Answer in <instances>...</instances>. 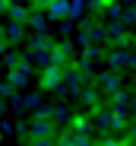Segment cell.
Returning a JSON list of instances; mask_svg holds the SVG:
<instances>
[{
    "instance_id": "1",
    "label": "cell",
    "mask_w": 136,
    "mask_h": 146,
    "mask_svg": "<svg viewBox=\"0 0 136 146\" xmlns=\"http://www.w3.org/2000/svg\"><path fill=\"white\" fill-rule=\"evenodd\" d=\"M38 13H48L51 19H70V3L66 0H51V3H38Z\"/></svg>"
},
{
    "instance_id": "2",
    "label": "cell",
    "mask_w": 136,
    "mask_h": 146,
    "mask_svg": "<svg viewBox=\"0 0 136 146\" xmlns=\"http://www.w3.org/2000/svg\"><path fill=\"white\" fill-rule=\"evenodd\" d=\"M32 127H26L29 133H32V140H41V137H54V124L51 121H41V117H35V121H29Z\"/></svg>"
},
{
    "instance_id": "3",
    "label": "cell",
    "mask_w": 136,
    "mask_h": 146,
    "mask_svg": "<svg viewBox=\"0 0 136 146\" xmlns=\"http://www.w3.org/2000/svg\"><path fill=\"white\" fill-rule=\"evenodd\" d=\"M41 86H44V89H60V86H63V70H57V67H44Z\"/></svg>"
},
{
    "instance_id": "4",
    "label": "cell",
    "mask_w": 136,
    "mask_h": 146,
    "mask_svg": "<svg viewBox=\"0 0 136 146\" xmlns=\"http://www.w3.org/2000/svg\"><path fill=\"white\" fill-rule=\"evenodd\" d=\"M29 73H32L29 64H19L16 70H10V80H7V83H10L13 89H16V86H26V83H29Z\"/></svg>"
},
{
    "instance_id": "5",
    "label": "cell",
    "mask_w": 136,
    "mask_h": 146,
    "mask_svg": "<svg viewBox=\"0 0 136 146\" xmlns=\"http://www.w3.org/2000/svg\"><path fill=\"white\" fill-rule=\"evenodd\" d=\"M101 86H104L108 92H120V73H114V70L101 73Z\"/></svg>"
},
{
    "instance_id": "6",
    "label": "cell",
    "mask_w": 136,
    "mask_h": 146,
    "mask_svg": "<svg viewBox=\"0 0 136 146\" xmlns=\"http://www.w3.org/2000/svg\"><path fill=\"white\" fill-rule=\"evenodd\" d=\"M70 124H73V133L76 137H89V130H92V121H89V117H73Z\"/></svg>"
},
{
    "instance_id": "7",
    "label": "cell",
    "mask_w": 136,
    "mask_h": 146,
    "mask_svg": "<svg viewBox=\"0 0 136 146\" xmlns=\"http://www.w3.org/2000/svg\"><path fill=\"white\" fill-rule=\"evenodd\" d=\"M108 60H111V70H114V73H117V67H130V54L127 51H111Z\"/></svg>"
},
{
    "instance_id": "8",
    "label": "cell",
    "mask_w": 136,
    "mask_h": 146,
    "mask_svg": "<svg viewBox=\"0 0 136 146\" xmlns=\"http://www.w3.org/2000/svg\"><path fill=\"white\" fill-rule=\"evenodd\" d=\"M127 105H130V95L127 92H114V108H111V111H114V114H127L130 111Z\"/></svg>"
},
{
    "instance_id": "9",
    "label": "cell",
    "mask_w": 136,
    "mask_h": 146,
    "mask_svg": "<svg viewBox=\"0 0 136 146\" xmlns=\"http://www.w3.org/2000/svg\"><path fill=\"white\" fill-rule=\"evenodd\" d=\"M22 35H26V26H19V22H10L7 26V38L10 41H22Z\"/></svg>"
},
{
    "instance_id": "10",
    "label": "cell",
    "mask_w": 136,
    "mask_h": 146,
    "mask_svg": "<svg viewBox=\"0 0 136 146\" xmlns=\"http://www.w3.org/2000/svg\"><path fill=\"white\" fill-rule=\"evenodd\" d=\"M7 13L13 16V22H19V26H26V19H29V10L26 7H10Z\"/></svg>"
},
{
    "instance_id": "11",
    "label": "cell",
    "mask_w": 136,
    "mask_h": 146,
    "mask_svg": "<svg viewBox=\"0 0 136 146\" xmlns=\"http://www.w3.org/2000/svg\"><path fill=\"white\" fill-rule=\"evenodd\" d=\"M108 127L124 130V127H127V114H114V111H111V117H108Z\"/></svg>"
},
{
    "instance_id": "12",
    "label": "cell",
    "mask_w": 136,
    "mask_h": 146,
    "mask_svg": "<svg viewBox=\"0 0 136 146\" xmlns=\"http://www.w3.org/2000/svg\"><path fill=\"white\" fill-rule=\"evenodd\" d=\"M29 22H32V26H35L38 32H44V29H48V19H44L38 10H35V13H29Z\"/></svg>"
},
{
    "instance_id": "13",
    "label": "cell",
    "mask_w": 136,
    "mask_h": 146,
    "mask_svg": "<svg viewBox=\"0 0 136 146\" xmlns=\"http://www.w3.org/2000/svg\"><path fill=\"white\" fill-rule=\"evenodd\" d=\"M51 121H60V124H66V121H70V111H66L63 105H57V108H51Z\"/></svg>"
},
{
    "instance_id": "14",
    "label": "cell",
    "mask_w": 136,
    "mask_h": 146,
    "mask_svg": "<svg viewBox=\"0 0 136 146\" xmlns=\"http://www.w3.org/2000/svg\"><path fill=\"white\" fill-rule=\"evenodd\" d=\"M3 64H7L10 70H16L19 64H26V60H22V54H16V51H13V54H7V60H3Z\"/></svg>"
},
{
    "instance_id": "15",
    "label": "cell",
    "mask_w": 136,
    "mask_h": 146,
    "mask_svg": "<svg viewBox=\"0 0 136 146\" xmlns=\"http://www.w3.org/2000/svg\"><path fill=\"white\" fill-rule=\"evenodd\" d=\"M108 117H111V111H98V114H95V124H98V130H108Z\"/></svg>"
},
{
    "instance_id": "16",
    "label": "cell",
    "mask_w": 136,
    "mask_h": 146,
    "mask_svg": "<svg viewBox=\"0 0 136 146\" xmlns=\"http://www.w3.org/2000/svg\"><path fill=\"white\" fill-rule=\"evenodd\" d=\"M82 102H89V105H95V102H98V95H95V89H85V92H82Z\"/></svg>"
},
{
    "instance_id": "17",
    "label": "cell",
    "mask_w": 136,
    "mask_h": 146,
    "mask_svg": "<svg viewBox=\"0 0 136 146\" xmlns=\"http://www.w3.org/2000/svg\"><path fill=\"white\" fill-rule=\"evenodd\" d=\"M0 99H13V86L10 83H0Z\"/></svg>"
},
{
    "instance_id": "18",
    "label": "cell",
    "mask_w": 136,
    "mask_h": 146,
    "mask_svg": "<svg viewBox=\"0 0 136 146\" xmlns=\"http://www.w3.org/2000/svg\"><path fill=\"white\" fill-rule=\"evenodd\" d=\"M29 146H54V137H41V140H32Z\"/></svg>"
},
{
    "instance_id": "19",
    "label": "cell",
    "mask_w": 136,
    "mask_h": 146,
    "mask_svg": "<svg viewBox=\"0 0 136 146\" xmlns=\"http://www.w3.org/2000/svg\"><path fill=\"white\" fill-rule=\"evenodd\" d=\"M57 51H60L63 57H70V54H73V44H70V41H63V44H57Z\"/></svg>"
},
{
    "instance_id": "20",
    "label": "cell",
    "mask_w": 136,
    "mask_h": 146,
    "mask_svg": "<svg viewBox=\"0 0 136 146\" xmlns=\"http://www.w3.org/2000/svg\"><path fill=\"white\" fill-rule=\"evenodd\" d=\"M82 10H85V7H82V3H70V19H76V16H79V13H82Z\"/></svg>"
},
{
    "instance_id": "21",
    "label": "cell",
    "mask_w": 136,
    "mask_h": 146,
    "mask_svg": "<svg viewBox=\"0 0 136 146\" xmlns=\"http://www.w3.org/2000/svg\"><path fill=\"white\" fill-rule=\"evenodd\" d=\"M98 146H124V140H104V143H98Z\"/></svg>"
},
{
    "instance_id": "22",
    "label": "cell",
    "mask_w": 136,
    "mask_h": 146,
    "mask_svg": "<svg viewBox=\"0 0 136 146\" xmlns=\"http://www.w3.org/2000/svg\"><path fill=\"white\" fill-rule=\"evenodd\" d=\"M7 10H10V3H0V13H7Z\"/></svg>"
},
{
    "instance_id": "23",
    "label": "cell",
    "mask_w": 136,
    "mask_h": 146,
    "mask_svg": "<svg viewBox=\"0 0 136 146\" xmlns=\"http://www.w3.org/2000/svg\"><path fill=\"white\" fill-rule=\"evenodd\" d=\"M130 133H133V140H136V121H133V127H130Z\"/></svg>"
},
{
    "instance_id": "24",
    "label": "cell",
    "mask_w": 136,
    "mask_h": 146,
    "mask_svg": "<svg viewBox=\"0 0 136 146\" xmlns=\"http://www.w3.org/2000/svg\"><path fill=\"white\" fill-rule=\"evenodd\" d=\"M0 114H3V99H0Z\"/></svg>"
},
{
    "instance_id": "25",
    "label": "cell",
    "mask_w": 136,
    "mask_h": 146,
    "mask_svg": "<svg viewBox=\"0 0 136 146\" xmlns=\"http://www.w3.org/2000/svg\"><path fill=\"white\" fill-rule=\"evenodd\" d=\"M133 143H136V140H133Z\"/></svg>"
}]
</instances>
